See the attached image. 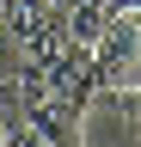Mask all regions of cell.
Here are the masks:
<instances>
[{
  "label": "cell",
  "mask_w": 141,
  "mask_h": 147,
  "mask_svg": "<svg viewBox=\"0 0 141 147\" xmlns=\"http://www.w3.org/2000/svg\"><path fill=\"white\" fill-rule=\"evenodd\" d=\"M92 61L104 86H135L141 80V6H111V18L92 37Z\"/></svg>",
  "instance_id": "obj_1"
},
{
  "label": "cell",
  "mask_w": 141,
  "mask_h": 147,
  "mask_svg": "<svg viewBox=\"0 0 141 147\" xmlns=\"http://www.w3.org/2000/svg\"><path fill=\"white\" fill-rule=\"evenodd\" d=\"M43 86L55 92L61 104H74V110H86L104 92V80H98V61H92V43H67L55 61L43 67Z\"/></svg>",
  "instance_id": "obj_2"
},
{
  "label": "cell",
  "mask_w": 141,
  "mask_h": 147,
  "mask_svg": "<svg viewBox=\"0 0 141 147\" xmlns=\"http://www.w3.org/2000/svg\"><path fill=\"white\" fill-rule=\"evenodd\" d=\"M12 43H19V67H37V74H43V67L55 61L67 43H74V37H67V25H61V6H49L37 25H31V31H19Z\"/></svg>",
  "instance_id": "obj_3"
},
{
  "label": "cell",
  "mask_w": 141,
  "mask_h": 147,
  "mask_svg": "<svg viewBox=\"0 0 141 147\" xmlns=\"http://www.w3.org/2000/svg\"><path fill=\"white\" fill-rule=\"evenodd\" d=\"M117 104H123V117L141 129V80H135V86H117Z\"/></svg>",
  "instance_id": "obj_4"
},
{
  "label": "cell",
  "mask_w": 141,
  "mask_h": 147,
  "mask_svg": "<svg viewBox=\"0 0 141 147\" xmlns=\"http://www.w3.org/2000/svg\"><path fill=\"white\" fill-rule=\"evenodd\" d=\"M19 67V43H12V31L0 25V80H6V74Z\"/></svg>",
  "instance_id": "obj_5"
}]
</instances>
